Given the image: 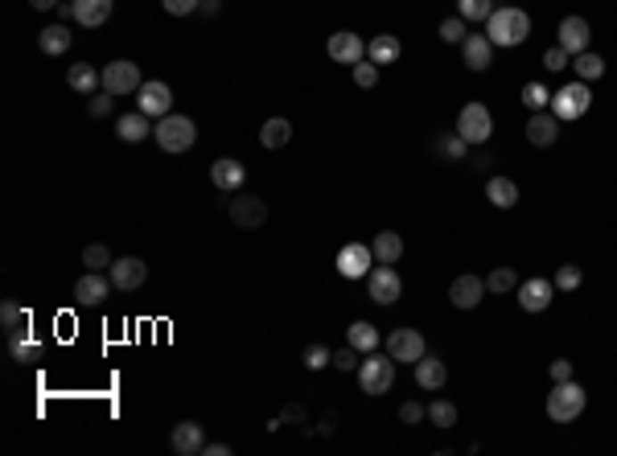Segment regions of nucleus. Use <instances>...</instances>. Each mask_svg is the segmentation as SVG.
Here are the masks:
<instances>
[{
    "label": "nucleus",
    "instance_id": "f257e3e1",
    "mask_svg": "<svg viewBox=\"0 0 617 456\" xmlns=\"http://www.w3.org/2000/svg\"><path fill=\"white\" fill-rule=\"evenodd\" d=\"M486 37L494 45H522L527 37H531V17H527L519 4H502V9L489 12Z\"/></svg>",
    "mask_w": 617,
    "mask_h": 456
},
{
    "label": "nucleus",
    "instance_id": "f03ea898",
    "mask_svg": "<svg viewBox=\"0 0 617 456\" xmlns=\"http://www.w3.org/2000/svg\"><path fill=\"white\" fill-rule=\"evenodd\" d=\"M585 407H588V395L576 379L552 382V395H547V419L552 424H576L585 415Z\"/></svg>",
    "mask_w": 617,
    "mask_h": 456
},
{
    "label": "nucleus",
    "instance_id": "7ed1b4c3",
    "mask_svg": "<svg viewBox=\"0 0 617 456\" xmlns=\"http://www.w3.org/2000/svg\"><path fill=\"white\" fill-rule=\"evenodd\" d=\"M152 136H157V144H160L165 152H185V149H193V140H198V127H193L190 116H177V111H169L165 119H157Z\"/></svg>",
    "mask_w": 617,
    "mask_h": 456
},
{
    "label": "nucleus",
    "instance_id": "20e7f679",
    "mask_svg": "<svg viewBox=\"0 0 617 456\" xmlns=\"http://www.w3.org/2000/svg\"><path fill=\"white\" fill-rule=\"evenodd\" d=\"M358 387H362V395H387L395 387V358L391 354H371L366 362H358Z\"/></svg>",
    "mask_w": 617,
    "mask_h": 456
},
{
    "label": "nucleus",
    "instance_id": "39448f33",
    "mask_svg": "<svg viewBox=\"0 0 617 456\" xmlns=\"http://www.w3.org/2000/svg\"><path fill=\"white\" fill-rule=\"evenodd\" d=\"M593 107V95H588V83H564L560 91L552 95V116L560 119V124H572V119H580Z\"/></svg>",
    "mask_w": 617,
    "mask_h": 456
},
{
    "label": "nucleus",
    "instance_id": "423d86ee",
    "mask_svg": "<svg viewBox=\"0 0 617 456\" xmlns=\"http://www.w3.org/2000/svg\"><path fill=\"white\" fill-rule=\"evenodd\" d=\"M457 136L465 144H486L494 136V116H489L486 103H465L457 111Z\"/></svg>",
    "mask_w": 617,
    "mask_h": 456
},
{
    "label": "nucleus",
    "instance_id": "0eeeda50",
    "mask_svg": "<svg viewBox=\"0 0 617 456\" xmlns=\"http://www.w3.org/2000/svg\"><path fill=\"white\" fill-rule=\"evenodd\" d=\"M366 297L374 300V305H395V300L404 297V280H399V272H395L391 264H374L371 276H366Z\"/></svg>",
    "mask_w": 617,
    "mask_h": 456
},
{
    "label": "nucleus",
    "instance_id": "6e6552de",
    "mask_svg": "<svg viewBox=\"0 0 617 456\" xmlns=\"http://www.w3.org/2000/svg\"><path fill=\"white\" fill-rule=\"evenodd\" d=\"M226 218H231L234 226H243V231H256V226L267 223V206H264V198L239 190L231 198V206H226Z\"/></svg>",
    "mask_w": 617,
    "mask_h": 456
},
{
    "label": "nucleus",
    "instance_id": "1a4fd4ad",
    "mask_svg": "<svg viewBox=\"0 0 617 456\" xmlns=\"http://www.w3.org/2000/svg\"><path fill=\"white\" fill-rule=\"evenodd\" d=\"M140 86H144V78H140V66L128 62V58H119V62L103 66V91H111V95H136Z\"/></svg>",
    "mask_w": 617,
    "mask_h": 456
},
{
    "label": "nucleus",
    "instance_id": "9d476101",
    "mask_svg": "<svg viewBox=\"0 0 617 456\" xmlns=\"http://www.w3.org/2000/svg\"><path fill=\"white\" fill-rule=\"evenodd\" d=\"M374 267V251L366 243H346L338 251V276L341 280H366Z\"/></svg>",
    "mask_w": 617,
    "mask_h": 456
},
{
    "label": "nucleus",
    "instance_id": "9b49d317",
    "mask_svg": "<svg viewBox=\"0 0 617 456\" xmlns=\"http://www.w3.org/2000/svg\"><path fill=\"white\" fill-rule=\"evenodd\" d=\"M136 111H144L149 119H165L173 111V91H169V83H144L136 91Z\"/></svg>",
    "mask_w": 617,
    "mask_h": 456
},
{
    "label": "nucleus",
    "instance_id": "f8f14e48",
    "mask_svg": "<svg viewBox=\"0 0 617 456\" xmlns=\"http://www.w3.org/2000/svg\"><path fill=\"white\" fill-rule=\"evenodd\" d=\"M387 354H391L395 362H420L428 354V346H424V333L420 330H391L387 333Z\"/></svg>",
    "mask_w": 617,
    "mask_h": 456
},
{
    "label": "nucleus",
    "instance_id": "ddd939ff",
    "mask_svg": "<svg viewBox=\"0 0 617 456\" xmlns=\"http://www.w3.org/2000/svg\"><path fill=\"white\" fill-rule=\"evenodd\" d=\"M325 53H330L333 62H341V66H358L362 58H366V42H362L358 33H350V29H338V33H330Z\"/></svg>",
    "mask_w": 617,
    "mask_h": 456
},
{
    "label": "nucleus",
    "instance_id": "4468645a",
    "mask_svg": "<svg viewBox=\"0 0 617 456\" xmlns=\"http://www.w3.org/2000/svg\"><path fill=\"white\" fill-rule=\"evenodd\" d=\"M107 276H111V284H116L119 292H136V288L149 280V267H144V259H136V255H124V259H116V264L107 267Z\"/></svg>",
    "mask_w": 617,
    "mask_h": 456
},
{
    "label": "nucleus",
    "instance_id": "2eb2a0df",
    "mask_svg": "<svg viewBox=\"0 0 617 456\" xmlns=\"http://www.w3.org/2000/svg\"><path fill=\"white\" fill-rule=\"evenodd\" d=\"M461 62H465L473 75L489 70V66H494V42H489L486 33H469L465 42H461Z\"/></svg>",
    "mask_w": 617,
    "mask_h": 456
},
{
    "label": "nucleus",
    "instance_id": "dca6fc26",
    "mask_svg": "<svg viewBox=\"0 0 617 456\" xmlns=\"http://www.w3.org/2000/svg\"><path fill=\"white\" fill-rule=\"evenodd\" d=\"M555 297V284L552 280H543V276H531V280H522L519 284V308L522 313H543V308L552 305Z\"/></svg>",
    "mask_w": 617,
    "mask_h": 456
},
{
    "label": "nucleus",
    "instance_id": "f3484780",
    "mask_svg": "<svg viewBox=\"0 0 617 456\" xmlns=\"http://www.w3.org/2000/svg\"><path fill=\"white\" fill-rule=\"evenodd\" d=\"M481 297H486V280L473 276V272H465V276H457L453 284H448V300H453V308H478Z\"/></svg>",
    "mask_w": 617,
    "mask_h": 456
},
{
    "label": "nucleus",
    "instance_id": "a211bd4d",
    "mask_svg": "<svg viewBox=\"0 0 617 456\" xmlns=\"http://www.w3.org/2000/svg\"><path fill=\"white\" fill-rule=\"evenodd\" d=\"M111 288H116L111 284V276H103V272H86V276L75 284V300L83 308H95V305H103V300L111 297Z\"/></svg>",
    "mask_w": 617,
    "mask_h": 456
},
{
    "label": "nucleus",
    "instance_id": "6ab92c4d",
    "mask_svg": "<svg viewBox=\"0 0 617 456\" xmlns=\"http://www.w3.org/2000/svg\"><path fill=\"white\" fill-rule=\"evenodd\" d=\"M9 354L12 362H21V366H33V362H42L45 358V346L37 338H33L29 325H21V330H12L9 333Z\"/></svg>",
    "mask_w": 617,
    "mask_h": 456
},
{
    "label": "nucleus",
    "instance_id": "aec40b11",
    "mask_svg": "<svg viewBox=\"0 0 617 456\" xmlns=\"http://www.w3.org/2000/svg\"><path fill=\"white\" fill-rule=\"evenodd\" d=\"M527 140H531L535 149H552L555 140H560V119L552 116V107L547 111H531V119H527Z\"/></svg>",
    "mask_w": 617,
    "mask_h": 456
},
{
    "label": "nucleus",
    "instance_id": "412c9836",
    "mask_svg": "<svg viewBox=\"0 0 617 456\" xmlns=\"http://www.w3.org/2000/svg\"><path fill=\"white\" fill-rule=\"evenodd\" d=\"M210 181H214V185H218L223 193H239V190L247 185V169H243V165H239L234 157H218V160L210 165Z\"/></svg>",
    "mask_w": 617,
    "mask_h": 456
},
{
    "label": "nucleus",
    "instance_id": "4be33fe9",
    "mask_svg": "<svg viewBox=\"0 0 617 456\" xmlns=\"http://www.w3.org/2000/svg\"><path fill=\"white\" fill-rule=\"evenodd\" d=\"M169 448H173L177 456H202V448H206L202 424H193V419L177 424V428H173V436H169Z\"/></svg>",
    "mask_w": 617,
    "mask_h": 456
},
{
    "label": "nucleus",
    "instance_id": "5701e85b",
    "mask_svg": "<svg viewBox=\"0 0 617 456\" xmlns=\"http://www.w3.org/2000/svg\"><path fill=\"white\" fill-rule=\"evenodd\" d=\"M448 382V366L437 358V354H424V358L415 362V387L420 391H440Z\"/></svg>",
    "mask_w": 617,
    "mask_h": 456
},
{
    "label": "nucleus",
    "instance_id": "b1692460",
    "mask_svg": "<svg viewBox=\"0 0 617 456\" xmlns=\"http://www.w3.org/2000/svg\"><path fill=\"white\" fill-rule=\"evenodd\" d=\"M66 86L91 99L95 91H103V70H95L91 62H78V66H70V70H66Z\"/></svg>",
    "mask_w": 617,
    "mask_h": 456
},
{
    "label": "nucleus",
    "instance_id": "393cba45",
    "mask_svg": "<svg viewBox=\"0 0 617 456\" xmlns=\"http://www.w3.org/2000/svg\"><path fill=\"white\" fill-rule=\"evenodd\" d=\"M111 9H116V0H75V21L83 29H99L111 21Z\"/></svg>",
    "mask_w": 617,
    "mask_h": 456
},
{
    "label": "nucleus",
    "instance_id": "a878e982",
    "mask_svg": "<svg viewBox=\"0 0 617 456\" xmlns=\"http://www.w3.org/2000/svg\"><path fill=\"white\" fill-rule=\"evenodd\" d=\"M588 37H593V29H588L585 17H564V21H560V45H564L568 53H585Z\"/></svg>",
    "mask_w": 617,
    "mask_h": 456
},
{
    "label": "nucleus",
    "instance_id": "bb28decb",
    "mask_svg": "<svg viewBox=\"0 0 617 456\" xmlns=\"http://www.w3.org/2000/svg\"><path fill=\"white\" fill-rule=\"evenodd\" d=\"M152 119L144 116V111H128V116H119L116 119V136L119 140H128V144H140V140H149L152 136Z\"/></svg>",
    "mask_w": 617,
    "mask_h": 456
},
{
    "label": "nucleus",
    "instance_id": "cd10ccee",
    "mask_svg": "<svg viewBox=\"0 0 617 456\" xmlns=\"http://www.w3.org/2000/svg\"><path fill=\"white\" fill-rule=\"evenodd\" d=\"M399 53H404V42H399L395 33H379V37H371V42H366V58H371V62H379V66H391Z\"/></svg>",
    "mask_w": 617,
    "mask_h": 456
},
{
    "label": "nucleus",
    "instance_id": "c85d7f7f",
    "mask_svg": "<svg viewBox=\"0 0 617 456\" xmlns=\"http://www.w3.org/2000/svg\"><path fill=\"white\" fill-rule=\"evenodd\" d=\"M371 251H374V264H399V255H404V239L395 231H379L371 239Z\"/></svg>",
    "mask_w": 617,
    "mask_h": 456
},
{
    "label": "nucleus",
    "instance_id": "c756f323",
    "mask_svg": "<svg viewBox=\"0 0 617 456\" xmlns=\"http://www.w3.org/2000/svg\"><path fill=\"white\" fill-rule=\"evenodd\" d=\"M486 198L498 210H511V206H519V185H514L511 177H489L486 181Z\"/></svg>",
    "mask_w": 617,
    "mask_h": 456
},
{
    "label": "nucleus",
    "instance_id": "7c9ffc66",
    "mask_svg": "<svg viewBox=\"0 0 617 456\" xmlns=\"http://www.w3.org/2000/svg\"><path fill=\"white\" fill-rule=\"evenodd\" d=\"M346 341H350V346H354L358 354H374L383 338H379V330H374L371 321H354L350 330H346Z\"/></svg>",
    "mask_w": 617,
    "mask_h": 456
},
{
    "label": "nucleus",
    "instance_id": "2f4dec72",
    "mask_svg": "<svg viewBox=\"0 0 617 456\" xmlns=\"http://www.w3.org/2000/svg\"><path fill=\"white\" fill-rule=\"evenodd\" d=\"M572 70H576V78H580V83H593V78L605 75V58H601V53H593V50L572 53Z\"/></svg>",
    "mask_w": 617,
    "mask_h": 456
},
{
    "label": "nucleus",
    "instance_id": "473e14b6",
    "mask_svg": "<svg viewBox=\"0 0 617 456\" xmlns=\"http://www.w3.org/2000/svg\"><path fill=\"white\" fill-rule=\"evenodd\" d=\"M37 50L50 53V58H58V53L70 50V33H66L62 25H45V29L37 33Z\"/></svg>",
    "mask_w": 617,
    "mask_h": 456
},
{
    "label": "nucleus",
    "instance_id": "72a5a7b5",
    "mask_svg": "<svg viewBox=\"0 0 617 456\" xmlns=\"http://www.w3.org/2000/svg\"><path fill=\"white\" fill-rule=\"evenodd\" d=\"M288 140H292V124H288V119H267L264 124V132H259V144H264V149H284Z\"/></svg>",
    "mask_w": 617,
    "mask_h": 456
},
{
    "label": "nucleus",
    "instance_id": "f704fd0d",
    "mask_svg": "<svg viewBox=\"0 0 617 456\" xmlns=\"http://www.w3.org/2000/svg\"><path fill=\"white\" fill-rule=\"evenodd\" d=\"M522 107H527V111H547V107H552V91L543 83H527L522 86Z\"/></svg>",
    "mask_w": 617,
    "mask_h": 456
},
{
    "label": "nucleus",
    "instance_id": "c9c22d12",
    "mask_svg": "<svg viewBox=\"0 0 617 456\" xmlns=\"http://www.w3.org/2000/svg\"><path fill=\"white\" fill-rule=\"evenodd\" d=\"M0 325H4V333L21 330V325H29V313H25L17 300H4V305H0Z\"/></svg>",
    "mask_w": 617,
    "mask_h": 456
},
{
    "label": "nucleus",
    "instance_id": "e433bc0d",
    "mask_svg": "<svg viewBox=\"0 0 617 456\" xmlns=\"http://www.w3.org/2000/svg\"><path fill=\"white\" fill-rule=\"evenodd\" d=\"M489 12H494V0H457V17L465 21H489Z\"/></svg>",
    "mask_w": 617,
    "mask_h": 456
},
{
    "label": "nucleus",
    "instance_id": "4c0bfd02",
    "mask_svg": "<svg viewBox=\"0 0 617 456\" xmlns=\"http://www.w3.org/2000/svg\"><path fill=\"white\" fill-rule=\"evenodd\" d=\"M514 288H519V276L511 267H494L486 276V292H514Z\"/></svg>",
    "mask_w": 617,
    "mask_h": 456
},
{
    "label": "nucleus",
    "instance_id": "58836bf2",
    "mask_svg": "<svg viewBox=\"0 0 617 456\" xmlns=\"http://www.w3.org/2000/svg\"><path fill=\"white\" fill-rule=\"evenodd\" d=\"M354 70V86H362V91H371V86H379V62H371V58H362L358 66H350Z\"/></svg>",
    "mask_w": 617,
    "mask_h": 456
},
{
    "label": "nucleus",
    "instance_id": "ea45409f",
    "mask_svg": "<svg viewBox=\"0 0 617 456\" xmlns=\"http://www.w3.org/2000/svg\"><path fill=\"white\" fill-rule=\"evenodd\" d=\"M83 264H86V272H103V267H111L116 259H111V251H107L103 243H91L83 251Z\"/></svg>",
    "mask_w": 617,
    "mask_h": 456
},
{
    "label": "nucleus",
    "instance_id": "a19ab883",
    "mask_svg": "<svg viewBox=\"0 0 617 456\" xmlns=\"http://www.w3.org/2000/svg\"><path fill=\"white\" fill-rule=\"evenodd\" d=\"M428 419H432L437 428H453L457 424V407L448 403V399H437V403L428 407Z\"/></svg>",
    "mask_w": 617,
    "mask_h": 456
},
{
    "label": "nucleus",
    "instance_id": "79ce46f5",
    "mask_svg": "<svg viewBox=\"0 0 617 456\" xmlns=\"http://www.w3.org/2000/svg\"><path fill=\"white\" fill-rule=\"evenodd\" d=\"M580 280H585V276H580V267H576V264H564V267H560V272L552 276V284H555V292H572V288H580Z\"/></svg>",
    "mask_w": 617,
    "mask_h": 456
},
{
    "label": "nucleus",
    "instance_id": "37998d69",
    "mask_svg": "<svg viewBox=\"0 0 617 456\" xmlns=\"http://www.w3.org/2000/svg\"><path fill=\"white\" fill-rule=\"evenodd\" d=\"M465 37H469V33H465V17H445V21H440V42H448V45H453V42H465Z\"/></svg>",
    "mask_w": 617,
    "mask_h": 456
},
{
    "label": "nucleus",
    "instance_id": "c03bdc74",
    "mask_svg": "<svg viewBox=\"0 0 617 456\" xmlns=\"http://www.w3.org/2000/svg\"><path fill=\"white\" fill-rule=\"evenodd\" d=\"M305 366H308V370H321V366H333V354L325 350V346H317V341H313V346H308V350H305Z\"/></svg>",
    "mask_w": 617,
    "mask_h": 456
},
{
    "label": "nucleus",
    "instance_id": "a18cd8bd",
    "mask_svg": "<svg viewBox=\"0 0 617 456\" xmlns=\"http://www.w3.org/2000/svg\"><path fill=\"white\" fill-rule=\"evenodd\" d=\"M437 149H440V152H445V157L461 160V157H465V152H469V144H465V140H461V136H457V132H453V136H440V140H437Z\"/></svg>",
    "mask_w": 617,
    "mask_h": 456
},
{
    "label": "nucleus",
    "instance_id": "49530a36",
    "mask_svg": "<svg viewBox=\"0 0 617 456\" xmlns=\"http://www.w3.org/2000/svg\"><path fill=\"white\" fill-rule=\"evenodd\" d=\"M160 4H165L169 17H190V12L202 9V0H160Z\"/></svg>",
    "mask_w": 617,
    "mask_h": 456
},
{
    "label": "nucleus",
    "instance_id": "de8ad7c7",
    "mask_svg": "<svg viewBox=\"0 0 617 456\" xmlns=\"http://www.w3.org/2000/svg\"><path fill=\"white\" fill-rule=\"evenodd\" d=\"M568 62H572V53H568L564 45H552V50L543 53V66H547V70H564Z\"/></svg>",
    "mask_w": 617,
    "mask_h": 456
},
{
    "label": "nucleus",
    "instance_id": "09e8293b",
    "mask_svg": "<svg viewBox=\"0 0 617 456\" xmlns=\"http://www.w3.org/2000/svg\"><path fill=\"white\" fill-rule=\"evenodd\" d=\"M111 99H116L111 91H95V95H91V103H86V107H91V116H95V119L111 116Z\"/></svg>",
    "mask_w": 617,
    "mask_h": 456
},
{
    "label": "nucleus",
    "instance_id": "8fccbe9b",
    "mask_svg": "<svg viewBox=\"0 0 617 456\" xmlns=\"http://www.w3.org/2000/svg\"><path fill=\"white\" fill-rule=\"evenodd\" d=\"M547 374H552V382H568V379H576V366L568 358H555L552 366H547Z\"/></svg>",
    "mask_w": 617,
    "mask_h": 456
},
{
    "label": "nucleus",
    "instance_id": "3c124183",
    "mask_svg": "<svg viewBox=\"0 0 617 456\" xmlns=\"http://www.w3.org/2000/svg\"><path fill=\"white\" fill-rule=\"evenodd\" d=\"M424 415H428V407H420V403H404V407H399V419H404V424H420Z\"/></svg>",
    "mask_w": 617,
    "mask_h": 456
},
{
    "label": "nucleus",
    "instance_id": "603ef678",
    "mask_svg": "<svg viewBox=\"0 0 617 456\" xmlns=\"http://www.w3.org/2000/svg\"><path fill=\"white\" fill-rule=\"evenodd\" d=\"M354 354H358L354 346H350V350H338V354H333V366H338V370H354V362H358Z\"/></svg>",
    "mask_w": 617,
    "mask_h": 456
},
{
    "label": "nucleus",
    "instance_id": "864d4df0",
    "mask_svg": "<svg viewBox=\"0 0 617 456\" xmlns=\"http://www.w3.org/2000/svg\"><path fill=\"white\" fill-rule=\"evenodd\" d=\"M202 456H231V444H206Z\"/></svg>",
    "mask_w": 617,
    "mask_h": 456
},
{
    "label": "nucleus",
    "instance_id": "5fc2aeb1",
    "mask_svg": "<svg viewBox=\"0 0 617 456\" xmlns=\"http://www.w3.org/2000/svg\"><path fill=\"white\" fill-rule=\"evenodd\" d=\"M33 9H58V4H62V0H29Z\"/></svg>",
    "mask_w": 617,
    "mask_h": 456
},
{
    "label": "nucleus",
    "instance_id": "6e6d98bb",
    "mask_svg": "<svg viewBox=\"0 0 617 456\" xmlns=\"http://www.w3.org/2000/svg\"><path fill=\"white\" fill-rule=\"evenodd\" d=\"M218 4H223V0H202V9L198 12H218Z\"/></svg>",
    "mask_w": 617,
    "mask_h": 456
}]
</instances>
